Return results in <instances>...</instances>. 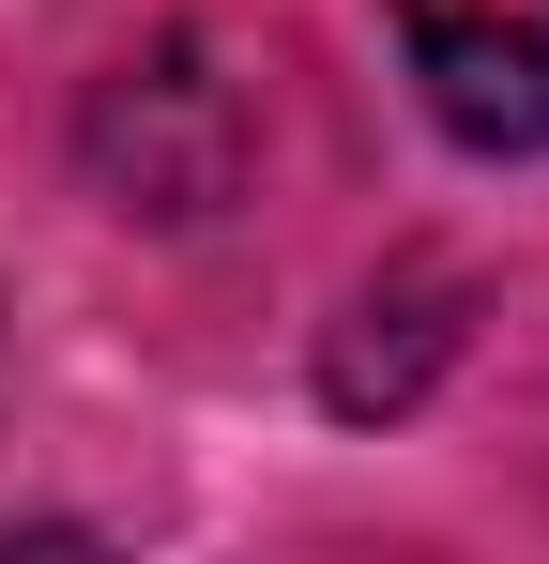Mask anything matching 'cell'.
<instances>
[{
  "mask_svg": "<svg viewBox=\"0 0 549 564\" xmlns=\"http://www.w3.org/2000/svg\"><path fill=\"white\" fill-rule=\"evenodd\" d=\"M397 46L473 153H549V0H397Z\"/></svg>",
  "mask_w": 549,
  "mask_h": 564,
  "instance_id": "1",
  "label": "cell"
}]
</instances>
